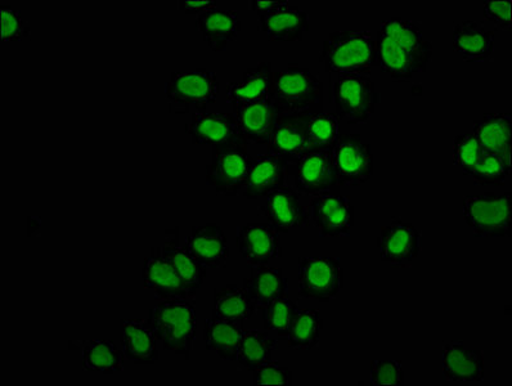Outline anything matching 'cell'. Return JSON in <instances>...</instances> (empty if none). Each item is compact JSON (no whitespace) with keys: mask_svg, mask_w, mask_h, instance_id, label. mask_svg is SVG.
<instances>
[{"mask_svg":"<svg viewBox=\"0 0 512 386\" xmlns=\"http://www.w3.org/2000/svg\"><path fill=\"white\" fill-rule=\"evenodd\" d=\"M375 40L377 66L393 82H410L416 74L425 73L433 57V44L421 26L403 17L381 22Z\"/></svg>","mask_w":512,"mask_h":386,"instance_id":"obj_1","label":"cell"},{"mask_svg":"<svg viewBox=\"0 0 512 386\" xmlns=\"http://www.w3.org/2000/svg\"><path fill=\"white\" fill-rule=\"evenodd\" d=\"M269 100L277 115L321 114L323 111V83L311 70L290 64L273 73Z\"/></svg>","mask_w":512,"mask_h":386,"instance_id":"obj_2","label":"cell"},{"mask_svg":"<svg viewBox=\"0 0 512 386\" xmlns=\"http://www.w3.org/2000/svg\"><path fill=\"white\" fill-rule=\"evenodd\" d=\"M320 62L330 74L370 76L377 66L376 40L366 30L335 31L323 43Z\"/></svg>","mask_w":512,"mask_h":386,"instance_id":"obj_3","label":"cell"},{"mask_svg":"<svg viewBox=\"0 0 512 386\" xmlns=\"http://www.w3.org/2000/svg\"><path fill=\"white\" fill-rule=\"evenodd\" d=\"M164 349L190 361L197 334L196 304L188 299H166L150 309L147 318Z\"/></svg>","mask_w":512,"mask_h":386,"instance_id":"obj_4","label":"cell"},{"mask_svg":"<svg viewBox=\"0 0 512 386\" xmlns=\"http://www.w3.org/2000/svg\"><path fill=\"white\" fill-rule=\"evenodd\" d=\"M217 73L208 69L175 71L165 85V98L172 114L204 112L218 100Z\"/></svg>","mask_w":512,"mask_h":386,"instance_id":"obj_5","label":"cell"},{"mask_svg":"<svg viewBox=\"0 0 512 386\" xmlns=\"http://www.w3.org/2000/svg\"><path fill=\"white\" fill-rule=\"evenodd\" d=\"M462 213L475 237H511V192L466 195L462 199Z\"/></svg>","mask_w":512,"mask_h":386,"instance_id":"obj_6","label":"cell"},{"mask_svg":"<svg viewBox=\"0 0 512 386\" xmlns=\"http://www.w3.org/2000/svg\"><path fill=\"white\" fill-rule=\"evenodd\" d=\"M253 160L249 142L214 147L211 161L205 168V182L218 195L238 196L244 191Z\"/></svg>","mask_w":512,"mask_h":386,"instance_id":"obj_7","label":"cell"},{"mask_svg":"<svg viewBox=\"0 0 512 386\" xmlns=\"http://www.w3.org/2000/svg\"><path fill=\"white\" fill-rule=\"evenodd\" d=\"M336 116L349 124H365L375 115L380 93L368 75H339L331 89Z\"/></svg>","mask_w":512,"mask_h":386,"instance_id":"obj_8","label":"cell"},{"mask_svg":"<svg viewBox=\"0 0 512 386\" xmlns=\"http://www.w3.org/2000/svg\"><path fill=\"white\" fill-rule=\"evenodd\" d=\"M343 289L344 268L338 257L299 258V296L329 304Z\"/></svg>","mask_w":512,"mask_h":386,"instance_id":"obj_9","label":"cell"},{"mask_svg":"<svg viewBox=\"0 0 512 386\" xmlns=\"http://www.w3.org/2000/svg\"><path fill=\"white\" fill-rule=\"evenodd\" d=\"M331 157L340 187L361 186L374 175L372 147L370 143L363 142L361 134L340 130Z\"/></svg>","mask_w":512,"mask_h":386,"instance_id":"obj_10","label":"cell"},{"mask_svg":"<svg viewBox=\"0 0 512 386\" xmlns=\"http://www.w3.org/2000/svg\"><path fill=\"white\" fill-rule=\"evenodd\" d=\"M299 193L317 196L323 192L339 191L331 151H307L293 164H287V179Z\"/></svg>","mask_w":512,"mask_h":386,"instance_id":"obj_11","label":"cell"},{"mask_svg":"<svg viewBox=\"0 0 512 386\" xmlns=\"http://www.w3.org/2000/svg\"><path fill=\"white\" fill-rule=\"evenodd\" d=\"M309 218L321 237H349L354 228L352 201L339 191H329L313 196L309 203Z\"/></svg>","mask_w":512,"mask_h":386,"instance_id":"obj_12","label":"cell"},{"mask_svg":"<svg viewBox=\"0 0 512 386\" xmlns=\"http://www.w3.org/2000/svg\"><path fill=\"white\" fill-rule=\"evenodd\" d=\"M381 262L398 268L411 267L422 251V233L412 223L394 218L377 236Z\"/></svg>","mask_w":512,"mask_h":386,"instance_id":"obj_13","label":"cell"},{"mask_svg":"<svg viewBox=\"0 0 512 386\" xmlns=\"http://www.w3.org/2000/svg\"><path fill=\"white\" fill-rule=\"evenodd\" d=\"M258 212L281 235L295 228L312 226L308 209L294 187L284 186L268 193L266 204L259 206Z\"/></svg>","mask_w":512,"mask_h":386,"instance_id":"obj_14","label":"cell"},{"mask_svg":"<svg viewBox=\"0 0 512 386\" xmlns=\"http://www.w3.org/2000/svg\"><path fill=\"white\" fill-rule=\"evenodd\" d=\"M142 280L145 289L151 290L156 299L195 300L196 295L184 284L177 269L166 259L161 246L151 248L142 267Z\"/></svg>","mask_w":512,"mask_h":386,"instance_id":"obj_15","label":"cell"},{"mask_svg":"<svg viewBox=\"0 0 512 386\" xmlns=\"http://www.w3.org/2000/svg\"><path fill=\"white\" fill-rule=\"evenodd\" d=\"M192 145L219 147L229 143L247 142L241 136L237 121L228 112H192L191 120L184 125Z\"/></svg>","mask_w":512,"mask_h":386,"instance_id":"obj_16","label":"cell"},{"mask_svg":"<svg viewBox=\"0 0 512 386\" xmlns=\"http://www.w3.org/2000/svg\"><path fill=\"white\" fill-rule=\"evenodd\" d=\"M237 249L251 267L267 266L282 257L281 233L268 223H246L237 227Z\"/></svg>","mask_w":512,"mask_h":386,"instance_id":"obj_17","label":"cell"},{"mask_svg":"<svg viewBox=\"0 0 512 386\" xmlns=\"http://www.w3.org/2000/svg\"><path fill=\"white\" fill-rule=\"evenodd\" d=\"M311 116L277 115L267 143L268 152L282 157L287 164L298 161L308 151V121Z\"/></svg>","mask_w":512,"mask_h":386,"instance_id":"obj_18","label":"cell"},{"mask_svg":"<svg viewBox=\"0 0 512 386\" xmlns=\"http://www.w3.org/2000/svg\"><path fill=\"white\" fill-rule=\"evenodd\" d=\"M120 344L125 358L138 366H152L159 361L157 338L151 323L142 318L120 320Z\"/></svg>","mask_w":512,"mask_h":386,"instance_id":"obj_19","label":"cell"},{"mask_svg":"<svg viewBox=\"0 0 512 386\" xmlns=\"http://www.w3.org/2000/svg\"><path fill=\"white\" fill-rule=\"evenodd\" d=\"M443 377L452 383H482L485 376L483 350L466 348L453 340L442 349Z\"/></svg>","mask_w":512,"mask_h":386,"instance_id":"obj_20","label":"cell"},{"mask_svg":"<svg viewBox=\"0 0 512 386\" xmlns=\"http://www.w3.org/2000/svg\"><path fill=\"white\" fill-rule=\"evenodd\" d=\"M259 30L271 42H302L309 31V16L298 6L285 2L264 15H259Z\"/></svg>","mask_w":512,"mask_h":386,"instance_id":"obj_21","label":"cell"},{"mask_svg":"<svg viewBox=\"0 0 512 386\" xmlns=\"http://www.w3.org/2000/svg\"><path fill=\"white\" fill-rule=\"evenodd\" d=\"M186 248L206 268L227 267L228 239L226 232L217 223H205L192 227L186 240Z\"/></svg>","mask_w":512,"mask_h":386,"instance_id":"obj_22","label":"cell"},{"mask_svg":"<svg viewBox=\"0 0 512 386\" xmlns=\"http://www.w3.org/2000/svg\"><path fill=\"white\" fill-rule=\"evenodd\" d=\"M287 163L282 157L275 154H263L256 156L247 175L244 195L247 200H259L268 193L286 186Z\"/></svg>","mask_w":512,"mask_h":386,"instance_id":"obj_23","label":"cell"},{"mask_svg":"<svg viewBox=\"0 0 512 386\" xmlns=\"http://www.w3.org/2000/svg\"><path fill=\"white\" fill-rule=\"evenodd\" d=\"M511 132L512 116L509 112H492L475 120L473 134L484 152L501 157L507 168L511 169Z\"/></svg>","mask_w":512,"mask_h":386,"instance_id":"obj_24","label":"cell"},{"mask_svg":"<svg viewBox=\"0 0 512 386\" xmlns=\"http://www.w3.org/2000/svg\"><path fill=\"white\" fill-rule=\"evenodd\" d=\"M496 34L478 21L456 24L452 33L453 51L466 62H485L493 56Z\"/></svg>","mask_w":512,"mask_h":386,"instance_id":"obj_25","label":"cell"},{"mask_svg":"<svg viewBox=\"0 0 512 386\" xmlns=\"http://www.w3.org/2000/svg\"><path fill=\"white\" fill-rule=\"evenodd\" d=\"M196 29L213 52H226L241 33V20L233 10L214 8L197 16Z\"/></svg>","mask_w":512,"mask_h":386,"instance_id":"obj_26","label":"cell"},{"mask_svg":"<svg viewBox=\"0 0 512 386\" xmlns=\"http://www.w3.org/2000/svg\"><path fill=\"white\" fill-rule=\"evenodd\" d=\"M241 136L249 143L267 145L277 118L275 106L266 100L232 107Z\"/></svg>","mask_w":512,"mask_h":386,"instance_id":"obj_27","label":"cell"},{"mask_svg":"<svg viewBox=\"0 0 512 386\" xmlns=\"http://www.w3.org/2000/svg\"><path fill=\"white\" fill-rule=\"evenodd\" d=\"M273 73L272 62L263 61L247 69L241 82H229L226 92L229 105L235 107L266 100L271 92Z\"/></svg>","mask_w":512,"mask_h":386,"instance_id":"obj_28","label":"cell"},{"mask_svg":"<svg viewBox=\"0 0 512 386\" xmlns=\"http://www.w3.org/2000/svg\"><path fill=\"white\" fill-rule=\"evenodd\" d=\"M161 251H163L166 259L173 264V267L177 269L184 284L196 295L197 290L201 289L206 280V267L193 257L186 245L179 244L178 227L165 231V240L164 245L161 246Z\"/></svg>","mask_w":512,"mask_h":386,"instance_id":"obj_29","label":"cell"},{"mask_svg":"<svg viewBox=\"0 0 512 386\" xmlns=\"http://www.w3.org/2000/svg\"><path fill=\"white\" fill-rule=\"evenodd\" d=\"M244 287L254 300L256 309H263L281 296L289 294V278L281 268L256 266L244 278Z\"/></svg>","mask_w":512,"mask_h":386,"instance_id":"obj_30","label":"cell"},{"mask_svg":"<svg viewBox=\"0 0 512 386\" xmlns=\"http://www.w3.org/2000/svg\"><path fill=\"white\" fill-rule=\"evenodd\" d=\"M244 329L236 322L211 317L205 322V349L218 354L223 361H237L238 345L244 335Z\"/></svg>","mask_w":512,"mask_h":386,"instance_id":"obj_31","label":"cell"},{"mask_svg":"<svg viewBox=\"0 0 512 386\" xmlns=\"http://www.w3.org/2000/svg\"><path fill=\"white\" fill-rule=\"evenodd\" d=\"M256 305L244 286L227 285L214 290L213 317L236 323L250 320Z\"/></svg>","mask_w":512,"mask_h":386,"instance_id":"obj_32","label":"cell"},{"mask_svg":"<svg viewBox=\"0 0 512 386\" xmlns=\"http://www.w3.org/2000/svg\"><path fill=\"white\" fill-rule=\"evenodd\" d=\"M82 367L88 372L115 375L124 370L125 354L114 340H83Z\"/></svg>","mask_w":512,"mask_h":386,"instance_id":"obj_33","label":"cell"},{"mask_svg":"<svg viewBox=\"0 0 512 386\" xmlns=\"http://www.w3.org/2000/svg\"><path fill=\"white\" fill-rule=\"evenodd\" d=\"M277 348L278 340L272 339L266 330H245L238 345V365L253 372L255 368L271 361Z\"/></svg>","mask_w":512,"mask_h":386,"instance_id":"obj_34","label":"cell"},{"mask_svg":"<svg viewBox=\"0 0 512 386\" xmlns=\"http://www.w3.org/2000/svg\"><path fill=\"white\" fill-rule=\"evenodd\" d=\"M323 318L318 309H299L291 323L287 344L295 350H312L320 345Z\"/></svg>","mask_w":512,"mask_h":386,"instance_id":"obj_35","label":"cell"},{"mask_svg":"<svg viewBox=\"0 0 512 386\" xmlns=\"http://www.w3.org/2000/svg\"><path fill=\"white\" fill-rule=\"evenodd\" d=\"M340 119L331 112L312 115L308 121V151H331L340 134Z\"/></svg>","mask_w":512,"mask_h":386,"instance_id":"obj_36","label":"cell"},{"mask_svg":"<svg viewBox=\"0 0 512 386\" xmlns=\"http://www.w3.org/2000/svg\"><path fill=\"white\" fill-rule=\"evenodd\" d=\"M298 305L286 294L275 300V302L260 309L263 317L264 330L267 332H276L281 339L287 338L291 323H293L296 313L299 311Z\"/></svg>","mask_w":512,"mask_h":386,"instance_id":"obj_37","label":"cell"},{"mask_svg":"<svg viewBox=\"0 0 512 386\" xmlns=\"http://www.w3.org/2000/svg\"><path fill=\"white\" fill-rule=\"evenodd\" d=\"M510 175L511 169L507 168L501 157L491 152H483L479 163L470 173V177L478 186H503Z\"/></svg>","mask_w":512,"mask_h":386,"instance_id":"obj_38","label":"cell"},{"mask_svg":"<svg viewBox=\"0 0 512 386\" xmlns=\"http://www.w3.org/2000/svg\"><path fill=\"white\" fill-rule=\"evenodd\" d=\"M483 148L473 133L460 134L453 141V164L461 168L462 173L470 175L483 155Z\"/></svg>","mask_w":512,"mask_h":386,"instance_id":"obj_39","label":"cell"},{"mask_svg":"<svg viewBox=\"0 0 512 386\" xmlns=\"http://www.w3.org/2000/svg\"><path fill=\"white\" fill-rule=\"evenodd\" d=\"M31 31L20 11L7 4H0V35L2 42H21L28 39Z\"/></svg>","mask_w":512,"mask_h":386,"instance_id":"obj_40","label":"cell"},{"mask_svg":"<svg viewBox=\"0 0 512 386\" xmlns=\"http://www.w3.org/2000/svg\"><path fill=\"white\" fill-rule=\"evenodd\" d=\"M371 385H404L403 363L398 359H374L370 366Z\"/></svg>","mask_w":512,"mask_h":386,"instance_id":"obj_41","label":"cell"},{"mask_svg":"<svg viewBox=\"0 0 512 386\" xmlns=\"http://www.w3.org/2000/svg\"><path fill=\"white\" fill-rule=\"evenodd\" d=\"M254 385H293V371L276 361H269L253 371Z\"/></svg>","mask_w":512,"mask_h":386,"instance_id":"obj_42","label":"cell"},{"mask_svg":"<svg viewBox=\"0 0 512 386\" xmlns=\"http://www.w3.org/2000/svg\"><path fill=\"white\" fill-rule=\"evenodd\" d=\"M511 6V0H503V2L485 0L483 3L484 20L491 22L497 30L510 31L512 28Z\"/></svg>","mask_w":512,"mask_h":386,"instance_id":"obj_43","label":"cell"},{"mask_svg":"<svg viewBox=\"0 0 512 386\" xmlns=\"http://www.w3.org/2000/svg\"><path fill=\"white\" fill-rule=\"evenodd\" d=\"M215 0H181L178 2L179 11L186 15L200 16L202 13L217 8Z\"/></svg>","mask_w":512,"mask_h":386,"instance_id":"obj_44","label":"cell"},{"mask_svg":"<svg viewBox=\"0 0 512 386\" xmlns=\"http://www.w3.org/2000/svg\"><path fill=\"white\" fill-rule=\"evenodd\" d=\"M285 2H267V0H251L249 3L250 11L256 12V15H264V13L276 10Z\"/></svg>","mask_w":512,"mask_h":386,"instance_id":"obj_45","label":"cell"}]
</instances>
